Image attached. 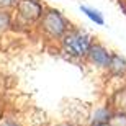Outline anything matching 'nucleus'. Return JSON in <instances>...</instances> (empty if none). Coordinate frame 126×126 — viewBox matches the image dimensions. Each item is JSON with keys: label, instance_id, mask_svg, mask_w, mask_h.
<instances>
[{"label": "nucleus", "instance_id": "nucleus-1", "mask_svg": "<svg viewBox=\"0 0 126 126\" xmlns=\"http://www.w3.org/2000/svg\"><path fill=\"white\" fill-rule=\"evenodd\" d=\"M62 44H64V49L69 56L74 57H84L89 54L90 49V38L87 33L79 31V30H72V31L65 33L64 39H62Z\"/></svg>", "mask_w": 126, "mask_h": 126}, {"label": "nucleus", "instance_id": "nucleus-2", "mask_svg": "<svg viewBox=\"0 0 126 126\" xmlns=\"http://www.w3.org/2000/svg\"><path fill=\"white\" fill-rule=\"evenodd\" d=\"M65 21L62 18L59 12L56 10H49L47 13H44L43 16V30L51 34V36H62L65 33Z\"/></svg>", "mask_w": 126, "mask_h": 126}, {"label": "nucleus", "instance_id": "nucleus-3", "mask_svg": "<svg viewBox=\"0 0 126 126\" xmlns=\"http://www.w3.org/2000/svg\"><path fill=\"white\" fill-rule=\"evenodd\" d=\"M18 15L25 21H34L43 15V7L36 0H18Z\"/></svg>", "mask_w": 126, "mask_h": 126}, {"label": "nucleus", "instance_id": "nucleus-4", "mask_svg": "<svg viewBox=\"0 0 126 126\" xmlns=\"http://www.w3.org/2000/svg\"><path fill=\"white\" fill-rule=\"evenodd\" d=\"M87 56H89L90 62H94L98 67H108V64L111 61V54L100 44H92Z\"/></svg>", "mask_w": 126, "mask_h": 126}, {"label": "nucleus", "instance_id": "nucleus-5", "mask_svg": "<svg viewBox=\"0 0 126 126\" xmlns=\"http://www.w3.org/2000/svg\"><path fill=\"white\" fill-rule=\"evenodd\" d=\"M110 118H111V110L108 107L97 108L94 113V118H92V126L107 125V123H110Z\"/></svg>", "mask_w": 126, "mask_h": 126}, {"label": "nucleus", "instance_id": "nucleus-6", "mask_svg": "<svg viewBox=\"0 0 126 126\" xmlns=\"http://www.w3.org/2000/svg\"><path fill=\"white\" fill-rule=\"evenodd\" d=\"M111 105L116 113H126V89L115 92L111 98Z\"/></svg>", "mask_w": 126, "mask_h": 126}, {"label": "nucleus", "instance_id": "nucleus-7", "mask_svg": "<svg viewBox=\"0 0 126 126\" xmlns=\"http://www.w3.org/2000/svg\"><path fill=\"white\" fill-rule=\"evenodd\" d=\"M108 69L110 72L115 75H121L126 72V61L123 59L121 56H118V54H113L111 56V61L108 64Z\"/></svg>", "mask_w": 126, "mask_h": 126}, {"label": "nucleus", "instance_id": "nucleus-8", "mask_svg": "<svg viewBox=\"0 0 126 126\" xmlns=\"http://www.w3.org/2000/svg\"><path fill=\"white\" fill-rule=\"evenodd\" d=\"M80 10H82V12H84V13L87 15L90 20H94L95 23H98V25H103V23H105V21H103V16L100 15V12H98V10H94V8H90V7H85V5H82V7H80Z\"/></svg>", "mask_w": 126, "mask_h": 126}, {"label": "nucleus", "instance_id": "nucleus-9", "mask_svg": "<svg viewBox=\"0 0 126 126\" xmlns=\"http://www.w3.org/2000/svg\"><path fill=\"white\" fill-rule=\"evenodd\" d=\"M110 126H126V113H115V115H111Z\"/></svg>", "mask_w": 126, "mask_h": 126}, {"label": "nucleus", "instance_id": "nucleus-10", "mask_svg": "<svg viewBox=\"0 0 126 126\" xmlns=\"http://www.w3.org/2000/svg\"><path fill=\"white\" fill-rule=\"evenodd\" d=\"M10 26V15L3 10H0V34L3 31H7Z\"/></svg>", "mask_w": 126, "mask_h": 126}, {"label": "nucleus", "instance_id": "nucleus-11", "mask_svg": "<svg viewBox=\"0 0 126 126\" xmlns=\"http://www.w3.org/2000/svg\"><path fill=\"white\" fill-rule=\"evenodd\" d=\"M18 3V0H0V7L2 8H7V7H13V5H16Z\"/></svg>", "mask_w": 126, "mask_h": 126}, {"label": "nucleus", "instance_id": "nucleus-12", "mask_svg": "<svg viewBox=\"0 0 126 126\" xmlns=\"http://www.w3.org/2000/svg\"><path fill=\"white\" fill-rule=\"evenodd\" d=\"M98 126H110V123H107V125H98Z\"/></svg>", "mask_w": 126, "mask_h": 126}, {"label": "nucleus", "instance_id": "nucleus-13", "mask_svg": "<svg viewBox=\"0 0 126 126\" xmlns=\"http://www.w3.org/2000/svg\"><path fill=\"white\" fill-rule=\"evenodd\" d=\"M5 126H15V125H12V123H8V125H5Z\"/></svg>", "mask_w": 126, "mask_h": 126}, {"label": "nucleus", "instance_id": "nucleus-14", "mask_svg": "<svg viewBox=\"0 0 126 126\" xmlns=\"http://www.w3.org/2000/svg\"><path fill=\"white\" fill-rule=\"evenodd\" d=\"M59 126H72V125H59Z\"/></svg>", "mask_w": 126, "mask_h": 126}]
</instances>
